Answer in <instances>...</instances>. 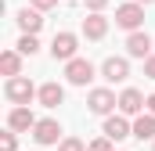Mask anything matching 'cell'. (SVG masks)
I'll return each mask as SVG.
<instances>
[{"label": "cell", "instance_id": "6da1fadb", "mask_svg": "<svg viewBox=\"0 0 155 151\" xmlns=\"http://www.w3.org/2000/svg\"><path fill=\"white\" fill-rule=\"evenodd\" d=\"M4 94H7V101L15 104V108H29V101L40 97V90L25 79V76H15V79H7V86H4Z\"/></svg>", "mask_w": 155, "mask_h": 151}, {"label": "cell", "instance_id": "7a4b0ae2", "mask_svg": "<svg viewBox=\"0 0 155 151\" xmlns=\"http://www.w3.org/2000/svg\"><path fill=\"white\" fill-rule=\"evenodd\" d=\"M76 50H79V36L76 33H54V40H51V58L54 61H72L76 58Z\"/></svg>", "mask_w": 155, "mask_h": 151}, {"label": "cell", "instance_id": "3957f363", "mask_svg": "<svg viewBox=\"0 0 155 151\" xmlns=\"http://www.w3.org/2000/svg\"><path fill=\"white\" fill-rule=\"evenodd\" d=\"M141 22H144V4H123V7H116V25L119 29L137 33Z\"/></svg>", "mask_w": 155, "mask_h": 151}, {"label": "cell", "instance_id": "277c9868", "mask_svg": "<svg viewBox=\"0 0 155 151\" xmlns=\"http://www.w3.org/2000/svg\"><path fill=\"white\" fill-rule=\"evenodd\" d=\"M87 108H90L94 115H105V119H108V115H112V108H119V97L112 94V90H105V86H101V90H90Z\"/></svg>", "mask_w": 155, "mask_h": 151}, {"label": "cell", "instance_id": "5b68a950", "mask_svg": "<svg viewBox=\"0 0 155 151\" xmlns=\"http://www.w3.org/2000/svg\"><path fill=\"white\" fill-rule=\"evenodd\" d=\"M144 108H148V97L141 94V90H134V86H126L123 94H119V112L123 115H144Z\"/></svg>", "mask_w": 155, "mask_h": 151}, {"label": "cell", "instance_id": "8992f818", "mask_svg": "<svg viewBox=\"0 0 155 151\" xmlns=\"http://www.w3.org/2000/svg\"><path fill=\"white\" fill-rule=\"evenodd\" d=\"M65 79H69L72 86H87V83L94 79V65H90L87 58H72V61L65 65Z\"/></svg>", "mask_w": 155, "mask_h": 151}, {"label": "cell", "instance_id": "52a82bcc", "mask_svg": "<svg viewBox=\"0 0 155 151\" xmlns=\"http://www.w3.org/2000/svg\"><path fill=\"white\" fill-rule=\"evenodd\" d=\"M101 79H105V83H126V79H130V61H126V58H105Z\"/></svg>", "mask_w": 155, "mask_h": 151}, {"label": "cell", "instance_id": "ba28073f", "mask_svg": "<svg viewBox=\"0 0 155 151\" xmlns=\"http://www.w3.org/2000/svg\"><path fill=\"white\" fill-rule=\"evenodd\" d=\"M33 137H36V144H61V140H65L58 119H40L36 130H33Z\"/></svg>", "mask_w": 155, "mask_h": 151}, {"label": "cell", "instance_id": "9c48e42d", "mask_svg": "<svg viewBox=\"0 0 155 151\" xmlns=\"http://www.w3.org/2000/svg\"><path fill=\"white\" fill-rule=\"evenodd\" d=\"M101 133H105V137H108V140L116 144V140H126V137H134V126L126 122V115H108V119H105V130H101Z\"/></svg>", "mask_w": 155, "mask_h": 151}, {"label": "cell", "instance_id": "30bf717a", "mask_svg": "<svg viewBox=\"0 0 155 151\" xmlns=\"http://www.w3.org/2000/svg\"><path fill=\"white\" fill-rule=\"evenodd\" d=\"M126 54L148 61V58H152V36H148V33H130V36H126Z\"/></svg>", "mask_w": 155, "mask_h": 151}, {"label": "cell", "instance_id": "8fae6325", "mask_svg": "<svg viewBox=\"0 0 155 151\" xmlns=\"http://www.w3.org/2000/svg\"><path fill=\"white\" fill-rule=\"evenodd\" d=\"M15 22H18V29H22V36H36V33H40V25H43V14H40L36 7H22Z\"/></svg>", "mask_w": 155, "mask_h": 151}, {"label": "cell", "instance_id": "7c38bea8", "mask_svg": "<svg viewBox=\"0 0 155 151\" xmlns=\"http://www.w3.org/2000/svg\"><path fill=\"white\" fill-rule=\"evenodd\" d=\"M36 115L29 112V108H11V115H7V130L11 133H22V130H36Z\"/></svg>", "mask_w": 155, "mask_h": 151}, {"label": "cell", "instance_id": "4fadbf2b", "mask_svg": "<svg viewBox=\"0 0 155 151\" xmlns=\"http://www.w3.org/2000/svg\"><path fill=\"white\" fill-rule=\"evenodd\" d=\"M61 101H65V86L61 83H43L40 86V104L43 108H58Z\"/></svg>", "mask_w": 155, "mask_h": 151}, {"label": "cell", "instance_id": "5bb4252c", "mask_svg": "<svg viewBox=\"0 0 155 151\" xmlns=\"http://www.w3.org/2000/svg\"><path fill=\"white\" fill-rule=\"evenodd\" d=\"M105 33H108V18L105 14H87L83 18V36L87 40H101Z\"/></svg>", "mask_w": 155, "mask_h": 151}, {"label": "cell", "instance_id": "9a60e30c", "mask_svg": "<svg viewBox=\"0 0 155 151\" xmlns=\"http://www.w3.org/2000/svg\"><path fill=\"white\" fill-rule=\"evenodd\" d=\"M0 72L7 76V79L22 76V54H18V50H4V54H0Z\"/></svg>", "mask_w": 155, "mask_h": 151}, {"label": "cell", "instance_id": "2e32d148", "mask_svg": "<svg viewBox=\"0 0 155 151\" xmlns=\"http://www.w3.org/2000/svg\"><path fill=\"white\" fill-rule=\"evenodd\" d=\"M134 137L137 140H155V115H137L134 119Z\"/></svg>", "mask_w": 155, "mask_h": 151}, {"label": "cell", "instance_id": "e0dca14e", "mask_svg": "<svg viewBox=\"0 0 155 151\" xmlns=\"http://www.w3.org/2000/svg\"><path fill=\"white\" fill-rule=\"evenodd\" d=\"M36 50H40V40L36 36H22L18 40V54H29V58H33Z\"/></svg>", "mask_w": 155, "mask_h": 151}, {"label": "cell", "instance_id": "ac0fdd59", "mask_svg": "<svg viewBox=\"0 0 155 151\" xmlns=\"http://www.w3.org/2000/svg\"><path fill=\"white\" fill-rule=\"evenodd\" d=\"M58 151H87V144H83L79 137H65V140L58 144Z\"/></svg>", "mask_w": 155, "mask_h": 151}, {"label": "cell", "instance_id": "d6986e66", "mask_svg": "<svg viewBox=\"0 0 155 151\" xmlns=\"http://www.w3.org/2000/svg\"><path fill=\"white\" fill-rule=\"evenodd\" d=\"M0 151H18V140H15V133H11V130L0 137Z\"/></svg>", "mask_w": 155, "mask_h": 151}, {"label": "cell", "instance_id": "ffe728a7", "mask_svg": "<svg viewBox=\"0 0 155 151\" xmlns=\"http://www.w3.org/2000/svg\"><path fill=\"white\" fill-rule=\"evenodd\" d=\"M87 151H112V140H108V137H97V140L87 144Z\"/></svg>", "mask_w": 155, "mask_h": 151}, {"label": "cell", "instance_id": "44dd1931", "mask_svg": "<svg viewBox=\"0 0 155 151\" xmlns=\"http://www.w3.org/2000/svg\"><path fill=\"white\" fill-rule=\"evenodd\" d=\"M105 4H108V0H87V7H90V14H101V11H105Z\"/></svg>", "mask_w": 155, "mask_h": 151}, {"label": "cell", "instance_id": "7402d4cb", "mask_svg": "<svg viewBox=\"0 0 155 151\" xmlns=\"http://www.w3.org/2000/svg\"><path fill=\"white\" fill-rule=\"evenodd\" d=\"M29 4H33V7H36V11H51V7H54V4H58V0H29Z\"/></svg>", "mask_w": 155, "mask_h": 151}, {"label": "cell", "instance_id": "603a6c76", "mask_svg": "<svg viewBox=\"0 0 155 151\" xmlns=\"http://www.w3.org/2000/svg\"><path fill=\"white\" fill-rule=\"evenodd\" d=\"M144 76H148V79H155V54L144 61Z\"/></svg>", "mask_w": 155, "mask_h": 151}, {"label": "cell", "instance_id": "cb8c5ba5", "mask_svg": "<svg viewBox=\"0 0 155 151\" xmlns=\"http://www.w3.org/2000/svg\"><path fill=\"white\" fill-rule=\"evenodd\" d=\"M148 115H155V94L148 97Z\"/></svg>", "mask_w": 155, "mask_h": 151}, {"label": "cell", "instance_id": "d4e9b609", "mask_svg": "<svg viewBox=\"0 0 155 151\" xmlns=\"http://www.w3.org/2000/svg\"><path fill=\"white\" fill-rule=\"evenodd\" d=\"M134 4H155V0H134Z\"/></svg>", "mask_w": 155, "mask_h": 151}]
</instances>
